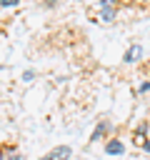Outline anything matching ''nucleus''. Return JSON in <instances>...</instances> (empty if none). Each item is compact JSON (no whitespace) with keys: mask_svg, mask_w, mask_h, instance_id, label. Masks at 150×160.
Instances as JSON below:
<instances>
[{"mask_svg":"<svg viewBox=\"0 0 150 160\" xmlns=\"http://www.w3.org/2000/svg\"><path fill=\"white\" fill-rule=\"evenodd\" d=\"M110 130H112V122H110V120H100V122H98V128H95V132L90 135V142L105 140V138L110 135Z\"/></svg>","mask_w":150,"mask_h":160,"instance_id":"obj_1","label":"nucleus"},{"mask_svg":"<svg viewBox=\"0 0 150 160\" xmlns=\"http://www.w3.org/2000/svg\"><path fill=\"white\" fill-rule=\"evenodd\" d=\"M70 155H72V150H70L68 145H60V148L50 150L48 155H42L40 160H70Z\"/></svg>","mask_w":150,"mask_h":160,"instance_id":"obj_2","label":"nucleus"},{"mask_svg":"<svg viewBox=\"0 0 150 160\" xmlns=\"http://www.w3.org/2000/svg\"><path fill=\"white\" fill-rule=\"evenodd\" d=\"M145 140H148V120L140 122V125L135 128V132H132V142H135V145H142Z\"/></svg>","mask_w":150,"mask_h":160,"instance_id":"obj_3","label":"nucleus"},{"mask_svg":"<svg viewBox=\"0 0 150 160\" xmlns=\"http://www.w3.org/2000/svg\"><path fill=\"white\" fill-rule=\"evenodd\" d=\"M105 152H108V155H122V152H125V145H122L120 140H108V142H105Z\"/></svg>","mask_w":150,"mask_h":160,"instance_id":"obj_4","label":"nucleus"},{"mask_svg":"<svg viewBox=\"0 0 150 160\" xmlns=\"http://www.w3.org/2000/svg\"><path fill=\"white\" fill-rule=\"evenodd\" d=\"M140 55H142V48H140V45H130L122 60H125V62H135V58H140Z\"/></svg>","mask_w":150,"mask_h":160,"instance_id":"obj_5","label":"nucleus"},{"mask_svg":"<svg viewBox=\"0 0 150 160\" xmlns=\"http://www.w3.org/2000/svg\"><path fill=\"white\" fill-rule=\"evenodd\" d=\"M18 2H20V0H0V5H2V8H10V5H18Z\"/></svg>","mask_w":150,"mask_h":160,"instance_id":"obj_6","label":"nucleus"},{"mask_svg":"<svg viewBox=\"0 0 150 160\" xmlns=\"http://www.w3.org/2000/svg\"><path fill=\"white\" fill-rule=\"evenodd\" d=\"M148 90H150V82H142L140 85V92H148Z\"/></svg>","mask_w":150,"mask_h":160,"instance_id":"obj_7","label":"nucleus"},{"mask_svg":"<svg viewBox=\"0 0 150 160\" xmlns=\"http://www.w3.org/2000/svg\"><path fill=\"white\" fill-rule=\"evenodd\" d=\"M142 150H145V152H150V138H148V140L142 142Z\"/></svg>","mask_w":150,"mask_h":160,"instance_id":"obj_8","label":"nucleus"},{"mask_svg":"<svg viewBox=\"0 0 150 160\" xmlns=\"http://www.w3.org/2000/svg\"><path fill=\"white\" fill-rule=\"evenodd\" d=\"M8 160H22V158H20V155H10Z\"/></svg>","mask_w":150,"mask_h":160,"instance_id":"obj_9","label":"nucleus"},{"mask_svg":"<svg viewBox=\"0 0 150 160\" xmlns=\"http://www.w3.org/2000/svg\"><path fill=\"white\" fill-rule=\"evenodd\" d=\"M0 160H2V155H0Z\"/></svg>","mask_w":150,"mask_h":160,"instance_id":"obj_10","label":"nucleus"}]
</instances>
